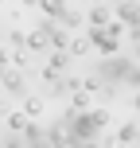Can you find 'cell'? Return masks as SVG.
Wrapping results in <instances>:
<instances>
[{"mask_svg": "<svg viewBox=\"0 0 140 148\" xmlns=\"http://www.w3.org/2000/svg\"><path fill=\"white\" fill-rule=\"evenodd\" d=\"M136 109H140V97H136Z\"/></svg>", "mask_w": 140, "mask_h": 148, "instance_id": "cell-1", "label": "cell"}]
</instances>
